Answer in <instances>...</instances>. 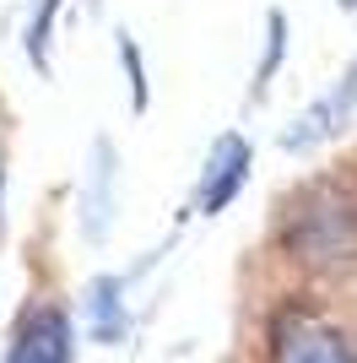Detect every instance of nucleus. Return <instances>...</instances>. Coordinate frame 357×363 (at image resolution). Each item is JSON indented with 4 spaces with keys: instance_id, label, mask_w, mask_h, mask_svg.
<instances>
[{
    "instance_id": "1",
    "label": "nucleus",
    "mask_w": 357,
    "mask_h": 363,
    "mask_svg": "<svg viewBox=\"0 0 357 363\" xmlns=\"http://www.w3.org/2000/svg\"><path fill=\"white\" fill-rule=\"evenodd\" d=\"M276 250L314 282L357 272V179L314 174L276 206Z\"/></svg>"
},
{
    "instance_id": "2",
    "label": "nucleus",
    "mask_w": 357,
    "mask_h": 363,
    "mask_svg": "<svg viewBox=\"0 0 357 363\" xmlns=\"http://www.w3.org/2000/svg\"><path fill=\"white\" fill-rule=\"evenodd\" d=\"M260 363H357V331L314 293H287L260 325Z\"/></svg>"
},
{
    "instance_id": "3",
    "label": "nucleus",
    "mask_w": 357,
    "mask_h": 363,
    "mask_svg": "<svg viewBox=\"0 0 357 363\" xmlns=\"http://www.w3.org/2000/svg\"><path fill=\"white\" fill-rule=\"evenodd\" d=\"M0 363H76V315L60 298L33 303L28 315L16 320Z\"/></svg>"
},
{
    "instance_id": "4",
    "label": "nucleus",
    "mask_w": 357,
    "mask_h": 363,
    "mask_svg": "<svg viewBox=\"0 0 357 363\" xmlns=\"http://www.w3.org/2000/svg\"><path fill=\"white\" fill-rule=\"evenodd\" d=\"M352 114H357V60L346 65L336 82H330L325 98H314V104L282 130V152H298V157H303V152H314V147H325V141H336L346 125H352Z\"/></svg>"
},
{
    "instance_id": "5",
    "label": "nucleus",
    "mask_w": 357,
    "mask_h": 363,
    "mask_svg": "<svg viewBox=\"0 0 357 363\" xmlns=\"http://www.w3.org/2000/svg\"><path fill=\"white\" fill-rule=\"evenodd\" d=\"M249 168H254V147L238 136V130H222V136L211 141V152H206V168H200V184H195L190 212H200V217L227 212V206L238 201V190L249 184Z\"/></svg>"
},
{
    "instance_id": "6",
    "label": "nucleus",
    "mask_w": 357,
    "mask_h": 363,
    "mask_svg": "<svg viewBox=\"0 0 357 363\" xmlns=\"http://www.w3.org/2000/svg\"><path fill=\"white\" fill-rule=\"evenodd\" d=\"M81 331L98 347H125L130 336V303H125V277L98 272L81 288Z\"/></svg>"
},
{
    "instance_id": "7",
    "label": "nucleus",
    "mask_w": 357,
    "mask_h": 363,
    "mask_svg": "<svg viewBox=\"0 0 357 363\" xmlns=\"http://www.w3.org/2000/svg\"><path fill=\"white\" fill-rule=\"evenodd\" d=\"M108 184H114V147L98 141V168H92V201H87V233L103 239L108 228Z\"/></svg>"
},
{
    "instance_id": "8",
    "label": "nucleus",
    "mask_w": 357,
    "mask_h": 363,
    "mask_svg": "<svg viewBox=\"0 0 357 363\" xmlns=\"http://www.w3.org/2000/svg\"><path fill=\"white\" fill-rule=\"evenodd\" d=\"M282 60H287V16L266 11V55H260V65H254V98H266V87L276 82Z\"/></svg>"
},
{
    "instance_id": "9",
    "label": "nucleus",
    "mask_w": 357,
    "mask_h": 363,
    "mask_svg": "<svg viewBox=\"0 0 357 363\" xmlns=\"http://www.w3.org/2000/svg\"><path fill=\"white\" fill-rule=\"evenodd\" d=\"M55 16H60V0H38L28 16V33H22V44H28V60L38 71H49V44H55Z\"/></svg>"
},
{
    "instance_id": "10",
    "label": "nucleus",
    "mask_w": 357,
    "mask_h": 363,
    "mask_svg": "<svg viewBox=\"0 0 357 363\" xmlns=\"http://www.w3.org/2000/svg\"><path fill=\"white\" fill-rule=\"evenodd\" d=\"M119 65H125V82H130V104L147 108L152 92H147V60H141V44H135L130 33H119Z\"/></svg>"
},
{
    "instance_id": "11",
    "label": "nucleus",
    "mask_w": 357,
    "mask_h": 363,
    "mask_svg": "<svg viewBox=\"0 0 357 363\" xmlns=\"http://www.w3.org/2000/svg\"><path fill=\"white\" fill-rule=\"evenodd\" d=\"M0 212H6V152H0Z\"/></svg>"
},
{
    "instance_id": "12",
    "label": "nucleus",
    "mask_w": 357,
    "mask_h": 363,
    "mask_svg": "<svg viewBox=\"0 0 357 363\" xmlns=\"http://www.w3.org/2000/svg\"><path fill=\"white\" fill-rule=\"evenodd\" d=\"M336 6H341V11H357V0H336Z\"/></svg>"
}]
</instances>
